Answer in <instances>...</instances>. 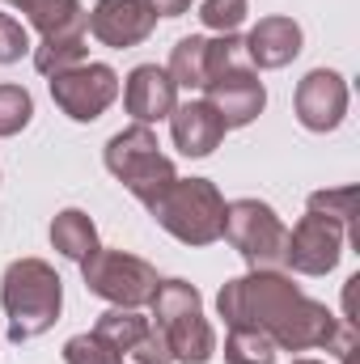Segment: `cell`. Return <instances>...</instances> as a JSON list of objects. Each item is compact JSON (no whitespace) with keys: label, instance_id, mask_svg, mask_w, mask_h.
Returning a JSON list of instances; mask_svg holds the SVG:
<instances>
[{"label":"cell","instance_id":"cell-1","mask_svg":"<svg viewBox=\"0 0 360 364\" xmlns=\"http://www.w3.org/2000/svg\"><path fill=\"white\" fill-rule=\"evenodd\" d=\"M216 309L225 326L259 331L284 352L327 348L344 364L356 356V326L348 318L339 322L322 301L305 296L284 272H250L229 279L216 296Z\"/></svg>","mask_w":360,"mask_h":364},{"label":"cell","instance_id":"cell-2","mask_svg":"<svg viewBox=\"0 0 360 364\" xmlns=\"http://www.w3.org/2000/svg\"><path fill=\"white\" fill-rule=\"evenodd\" d=\"M0 305L9 314V339L30 343L60 322L64 279L43 259H17L9 263V272L0 279Z\"/></svg>","mask_w":360,"mask_h":364},{"label":"cell","instance_id":"cell-3","mask_svg":"<svg viewBox=\"0 0 360 364\" xmlns=\"http://www.w3.org/2000/svg\"><path fill=\"white\" fill-rule=\"evenodd\" d=\"M144 208L182 246H212L225 233V195L208 178H174Z\"/></svg>","mask_w":360,"mask_h":364},{"label":"cell","instance_id":"cell-4","mask_svg":"<svg viewBox=\"0 0 360 364\" xmlns=\"http://www.w3.org/2000/svg\"><path fill=\"white\" fill-rule=\"evenodd\" d=\"M149 305H153V326L162 331L170 356L179 364H208L216 356V335L203 318V301L195 284L162 279Z\"/></svg>","mask_w":360,"mask_h":364},{"label":"cell","instance_id":"cell-5","mask_svg":"<svg viewBox=\"0 0 360 364\" xmlns=\"http://www.w3.org/2000/svg\"><path fill=\"white\" fill-rule=\"evenodd\" d=\"M106 170L123 182L140 203H153L170 182L179 178L174 161L157 144V132L144 127V123H132L127 132L110 136V144H106Z\"/></svg>","mask_w":360,"mask_h":364},{"label":"cell","instance_id":"cell-6","mask_svg":"<svg viewBox=\"0 0 360 364\" xmlns=\"http://www.w3.org/2000/svg\"><path fill=\"white\" fill-rule=\"evenodd\" d=\"M229 246L250 263V272H284L288 267V229L263 199H233L225 203V233Z\"/></svg>","mask_w":360,"mask_h":364},{"label":"cell","instance_id":"cell-7","mask_svg":"<svg viewBox=\"0 0 360 364\" xmlns=\"http://www.w3.org/2000/svg\"><path fill=\"white\" fill-rule=\"evenodd\" d=\"M81 275H85V288L93 296L119 305V309H140L153 301L157 292V267L136 259V255H123V250H93L90 259L81 263Z\"/></svg>","mask_w":360,"mask_h":364},{"label":"cell","instance_id":"cell-8","mask_svg":"<svg viewBox=\"0 0 360 364\" xmlns=\"http://www.w3.org/2000/svg\"><path fill=\"white\" fill-rule=\"evenodd\" d=\"M115 97H119V77L110 64H77L51 77V102L77 123H93Z\"/></svg>","mask_w":360,"mask_h":364},{"label":"cell","instance_id":"cell-9","mask_svg":"<svg viewBox=\"0 0 360 364\" xmlns=\"http://www.w3.org/2000/svg\"><path fill=\"white\" fill-rule=\"evenodd\" d=\"M238 51H242L238 34H221V38H199V34H191V38H179V43H174L166 73L174 77L179 90H208L225 68L238 64Z\"/></svg>","mask_w":360,"mask_h":364},{"label":"cell","instance_id":"cell-10","mask_svg":"<svg viewBox=\"0 0 360 364\" xmlns=\"http://www.w3.org/2000/svg\"><path fill=\"white\" fill-rule=\"evenodd\" d=\"M344 237L348 229L322 212H305L297 220V229L288 233V267L301 275H327L335 272L339 255H344Z\"/></svg>","mask_w":360,"mask_h":364},{"label":"cell","instance_id":"cell-11","mask_svg":"<svg viewBox=\"0 0 360 364\" xmlns=\"http://www.w3.org/2000/svg\"><path fill=\"white\" fill-rule=\"evenodd\" d=\"M292 106H297L301 127H309V132H335L344 123V114H348V81L339 73H331V68H314V73L301 77Z\"/></svg>","mask_w":360,"mask_h":364},{"label":"cell","instance_id":"cell-12","mask_svg":"<svg viewBox=\"0 0 360 364\" xmlns=\"http://www.w3.org/2000/svg\"><path fill=\"white\" fill-rule=\"evenodd\" d=\"M153 26H157V13L149 0H97L90 13V34L115 51L144 43L153 34Z\"/></svg>","mask_w":360,"mask_h":364},{"label":"cell","instance_id":"cell-13","mask_svg":"<svg viewBox=\"0 0 360 364\" xmlns=\"http://www.w3.org/2000/svg\"><path fill=\"white\" fill-rule=\"evenodd\" d=\"M203 93H208V102L216 106V114L225 119V127H246V123H255V119L263 114V106H268L263 81H259L246 64L225 68Z\"/></svg>","mask_w":360,"mask_h":364},{"label":"cell","instance_id":"cell-14","mask_svg":"<svg viewBox=\"0 0 360 364\" xmlns=\"http://www.w3.org/2000/svg\"><path fill=\"white\" fill-rule=\"evenodd\" d=\"M123 106H127V114H132L136 123L153 127V123H162V119L174 114V106H179V85H174V77H170L166 68L140 64V68H132V77H127V85H123Z\"/></svg>","mask_w":360,"mask_h":364},{"label":"cell","instance_id":"cell-15","mask_svg":"<svg viewBox=\"0 0 360 364\" xmlns=\"http://www.w3.org/2000/svg\"><path fill=\"white\" fill-rule=\"evenodd\" d=\"M225 132L229 127H225V119L216 114V106L208 97L182 102L170 114V136H174V149H179L182 157H208V153H216L221 140H225Z\"/></svg>","mask_w":360,"mask_h":364},{"label":"cell","instance_id":"cell-16","mask_svg":"<svg viewBox=\"0 0 360 364\" xmlns=\"http://www.w3.org/2000/svg\"><path fill=\"white\" fill-rule=\"evenodd\" d=\"M242 47L259 68H284L301 55V26L292 17H263Z\"/></svg>","mask_w":360,"mask_h":364},{"label":"cell","instance_id":"cell-17","mask_svg":"<svg viewBox=\"0 0 360 364\" xmlns=\"http://www.w3.org/2000/svg\"><path fill=\"white\" fill-rule=\"evenodd\" d=\"M13 9L26 13V21L47 38V34H73V30H90V13L81 9V0H13Z\"/></svg>","mask_w":360,"mask_h":364},{"label":"cell","instance_id":"cell-18","mask_svg":"<svg viewBox=\"0 0 360 364\" xmlns=\"http://www.w3.org/2000/svg\"><path fill=\"white\" fill-rule=\"evenodd\" d=\"M51 246L73 259V263H85L93 250H97V229L81 208H64L55 220H51Z\"/></svg>","mask_w":360,"mask_h":364},{"label":"cell","instance_id":"cell-19","mask_svg":"<svg viewBox=\"0 0 360 364\" xmlns=\"http://www.w3.org/2000/svg\"><path fill=\"white\" fill-rule=\"evenodd\" d=\"M85 64V30H73V34H47L38 47H34V68L43 77H55V73H68Z\"/></svg>","mask_w":360,"mask_h":364},{"label":"cell","instance_id":"cell-20","mask_svg":"<svg viewBox=\"0 0 360 364\" xmlns=\"http://www.w3.org/2000/svg\"><path fill=\"white\" fill-rule=\"evenodd\" d=\"M149 326H153V322H149L144 314H136V309H119V305H115V309H106V314L97 318L93 335H97L115 356H123V352H127V348L149 331Z\"/></svg>","mask_w":360,"mask_h":364},{"label":"cell","instance_id":"cell-21","mask_svg":"<svg viewBox=\"0 0 360 364\" xmlns=\"http://www.w3.org/2000/svg\"><path fill=\"white\" fill-rule=\"evenodd\" d=\"M275 343L259 331H246V326H229V339H225V364H275Z\"/></svg>","mask_w":360,"mask_h":364},{"label":"cell","instance_id":"cell-22","mask_svg":"<svg viewBox=\"0 0 360 364\" xmlns=\"http://www.w3.org/2000/svg\"><path fill=\"white\" fill-rule=\"evenodd\" d=\"M309 212H322L331 220H339L348 229V237L360 242L356 233V186H339V191H314L309 195Z\"/></svg>","mask_w":360,"mask_h":364},{"label":"cell","instance_id":"cell-23","mask_svg":"<svg viewBox=\"0 0 360 364\" xmlns=\"http://www.w3.org/2000/svg\"><path fill=\"white\" fill-rule=\"evenodd\" d=\"M34 119V97L21 85H0V136H17Z\"/></svg>","mask_w":360,"mask_h":364},{"label":"cell","instance_id":"cell-24","mask_svg":"<svg viewBox=\"0 0 360 364\" xmlns=\"http://www.w3.org/2000/svg\"><path fill=\"white\" fill-rule=\"evenodd\" d=\"M246 0H203V9H199V21L208 26V30H216V34H238V26L246 21Z\"/></svg>","mask_w":360,"mask_h":364},{"label":"cell","instance_id":"cell-25","mask_svg":"<svg viewBox=\"0 0 360 364\" xmlns=\"http://www.w3.org/2000/svg\"><path fill=\"white\" fill-rule=\"evenodd\" d=\"M64 364H119V356L93 331H85V335H73L64 343Z\"/></svg>","mask_w":360,"mask_h":364},{"label":"cell","instance_id":"cell-26","mask_svg":"<svg viewBox=\"0 0 360 364\" xmlns=\"http://www.w3.org/2000/svg\"><path fill=\"white\" fill-rule=\"evenodd\" d=\"M119 364H174V356H170V348H166V339H162V331L157 326H149L123 356H119Z\"/></svg>","mask_w":360,"mask_h":364},{"label":"cell","instance_id":"cell-27","mask_svg":"<svg viewBox=\"0 0 360 364\" xmlns=\"http://www.w3.org/2000/svg\"><path fill=\"white\" fill-rule=\"evenodd\" d=\"M30 51V34L17 17L0 13V64H17L21 55Z\"/></svg>","mask_w":360,"mask_h":364},{"label":"cell","instance_id":"cell-28","mask_svg":"<svg viewBox=\"0 0 360 364\" xmlns=\"http://www.w3.org/2000/svg\"><path fill=\"white\" fill-rule=\"evenodd\" d=\"M149 4H153L157 17H182L191 9V0H149Z\"/></svg>","mask_w":360,"mask_h":364},{"label":"cell","instance_id":"cell-29","mask_svg":"<svg viewBox=\"0 0 360 364\" xmlns=\"http://www.w3.org/2000/svg\"><path fill=\"white\" fill-rule=\"evenodd\" d=\"M292 364H322V360H292Z\"/></svg>","mask_w":360,"mask_h":364},{"label":"cell","instance_id":"cell-30","mask_svg":"<svg viewBox=\"0 0 360 364\" xmlns=\"http://www.w3.org/2000/svg\"><path fill=\"white\" fill-rule=\"evenodd\" d=\"M9 4H13V0H9Z\"/></svg>","mask_w":360,"mask_h":364}]
</instances>
